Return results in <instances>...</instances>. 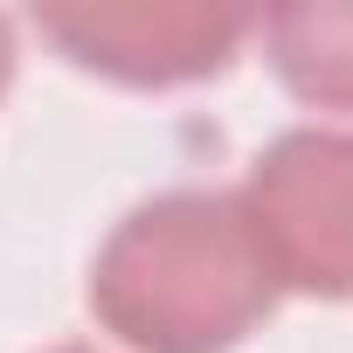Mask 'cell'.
<instances>
[{
    "instance_id": "cell-3",
    "label": "cell",
    "mask_w": 353,
    "mask_h": 353,
    "mask_svg": "<svg viewBox=\"0 0 353 353\" xmlns=\"http://www.w3.org/2000/svg\"><path fill=\"white\" fill-rule=\"evenodd\" d=\"M35 35L63 63L125 90H181L222 77L256 35V14L201 8V0H63V8H35Z\"/></svg>"
},
{
    "instance_id": "cell-2",
    "label": "cell",
    "mask_w": 353,
    "mask_h": 353,
    "mask_svg": "<svg viewBox=\"0 0 353 353\" xmlns=\"http://www.w3.org/2000/svg\"><path fill=\"white\" fill-rule=\"evenodd\" d=\"M277 291L353 298V132H277L236 188Z\"/></svg>"
},
{
    "instance_id": "cell-1",
    "label": "cell",
    "mask_w": 353,
    "mask_h": 353,
    "mask_svg": "<svg viewBox=\"0 0 353 353\" xmlns=\"http://www.w3.org/2000/svg\"><path fill=\"white\" fill-rule=\"evenodd\" d=\"M277 312V277L236 194L139 201L90 263V319L132 353H236Z\"/></svg>"
},
{
    "instance_id": "cell-6",
    "label": "cell",
    "mask_w": 353,
    "mask_h": 353,
    "mask_svg": "<svg viewBox=\"0 0 353 353\" xmlns=\"http://www.w3.org/2000/svg\"><path fill=\"white\" fill-rule=\"evenodd\" d=\"M56 353H90V346H56Z\"/></svg>"
},
{
    "instance_id": "cell-4",
    "label": "cell",
    "mask_w": 353,
    "mask_h": 353,
    "mask_svg": "<svg viewBox=\"0 0 353 353\" xmlns=\"http://www.w3.org/2000/svg\"><path fill=\"white\" fill-rule=\"evenodd\" d=\"M277 83L312 111L353 118V0H291L256 14Z\"/></svg>"
},
{
    "instance_id": "cell-5",
    "label": "cell",
    "mask_w": 353,
    "mask_h": 353,
    "mask_svg": "<svg viewBox=\"0 0 353 353\" xmlns=\"http://www.w3.org/2000/svg\"><path fill=\"white\" fill-rule=\"evenodd\" d=\"M8 83H14V21L0 14V97H8Z\"/></svg>"
}]
</instances>
